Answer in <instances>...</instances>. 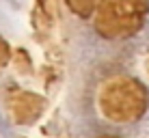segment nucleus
Segmentation results:
<instances>
[{
    "mask_svg": "<svg viewBox=\"0 0 149 138\" xmlns=\"http://www.w3.org/2000/svg\"><path fill=\"white\" fill-rule=\"evenodd\" d=\"M45 108L43 97L28 93V91H11L7 97V110L11 114L13 123L17 125H30L41 117Z\"/></svg>",
    "mask_w": 149,
    "mask_h": 138,
    "instance_id": "obj_3",
    "label": "nucleus"
},
{
    "mask_svg": "<svg viewBox=\"0 0 149 138\" xmlns=\"http://www.w3.org/2000/svg\"><path fill=\"white\" fill-rule=\"evenodd\" d=\"M100 106L106 119L115 123H132L147 110V91L132 78L115 80L102 91Z\"/></svg>",
    "mask_w": 149,
    "mask_h": 138,
    "instance_id": "obj_1",
    "label": "nucleus"
},
{
    "mask_svg": "<svg viewBox=\"0 0 149 138\" xmlns=\"http://www.w3.org/2000/svg\"><path fill=\"white\" fill-rule=\"evenodd\" d=\"M141 22L143 13L138 0H106L100 13V28L110 35L132 33Z\"/></svg>",
    "mask_w": 149,
    "mask_h": 138,
    "instance_id": "obj_2",
    "label": "nucleus"
},
{
    "mask_svg": "<svg viewBox=\"0 0 149 138\" xmlns=\"http://www.w3.org/2000/svg\"><path fill=\"white\" fill-rule=\"evenodd\" d=\"M4 63H7V45L0 41V67H2Z\"/></svg>",
    "mask_w": 149,
    "mask_h": 138,
    "instance_id": "obj_4",
    "label": "nucleus"
},
{
    "mask_svg": "<svg viewBox=\"0 0 149 138\" xmlns=\"http://www.w3.org/2000/svg\"><path fill=\"white\" fill-rule=\"evenodd\" d=\"M97 138H119V136H97Z\"/></svg>",
    "mask_w": 149,
    "mask_h": 138,
    "instance_id": "obj_5",
    "label": "nucleus"
}]
</instances>
